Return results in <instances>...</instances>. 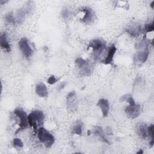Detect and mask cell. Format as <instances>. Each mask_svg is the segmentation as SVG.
<instances>
[{"label":"cell","instance_id":"1","mask_svg":"<svg viewBox=\"0 0 154 154\" xmlns=\"http://www.w3.org/2000/svg\"><path fill=\"white\" fill-rule=\"evenodd\" d=\"M45 116L43 112L40 110H35L28 116V122L30 126L36 131L37 127L41 126L44 121Z\"/></svg>","mask_w":154,"mask_h":154},{"label":"cell","instance_id":"2","mask_svg":"<svg viewBox=\"0 0 154 154\" xmlns=\"http://www.w3.org/2000/svg\"><path fill=\"white\" fill-rule=\"evenodd\" d=\"M38 138L39 140L48 148L51 147L55 141L54 137L45 128L42 127L40 128L38 130Z\"/></svg>","mask_w":154,"mask_h":154},{"label":"cell","instance_id":"3","mask_svg":"<svg viewBox=\"0 0 154 154\" xmlns=\"http://www.w3.org/2000/svg\"><path fill=\"white\" fill-rule=\"evenodd\" d=\"M14 113L19 118L20 123H19V128L17 129L16 134H17L19 131L28 128L29 124L28 122V116L26 113L21 108H17L14 111Z\"/></svg>","mask_w":154,"mask_h":154},{"label":"cell","instance_id":"4","mask_svg":"<svg viewBox=\"0 0 154 154\" xmlns=\"http://www.w3.org/2000/svg\"><path fill=\"white\" fill-rule=\"evenodd\" d=\"M88 47H91L94 51V53L96 54V55H99L101 54V52H103L106 47V45L105 42L102 40L97 38L93 40L90 42Z\"/></svg>","mask_w":154,"mask_h":154},{"label":"cell","instance_id":"5","mask_svg":"<svg viewBox=\"0 0 154 154\" xmlns=\"http://www.w3.org/2000/svg\"><path fill=\"white\" fill-rule=\"evenodd\" d=\"M19 48L23 55L26 57H29L32 52V49L29 46L26 38H22L19 42Z\"/></svg>","mask_w":154,"mask_h":154},{"label":"cell","instance_id":"6","mask_svg":"<svg viewBox=\"0 0 154 154\" xmlns=\"http://www.w3.org/2000/svg\"><path fill=\"white\" fill-rule=\"evenodd\" d=\"M76 96L75 91L70 92L67 96V105L71 111L76 109Z\"/></svg>","mask_w":154,"mask_h":154},{"label":"cell","instance_id":"7","mask_svg":"<svg viewBox=\"0 0 154 154\" xmlns=\"http://www.w3.org/2000/svg\"><path fill=\"white\" fill-rule=\"evenodd\" d=\"M125 111L127 115L132 119H135L140 114V106L138 105H129L126 107Z\"/></svg>","mask_w":154,"mask_h":154},{"label":"cell","instance_id":"8","mask_svg":"<svg viewBox=\"0 0 154 154\" xmlns=\"http://www.w3.org/2000/svg\"><path fill=\"white\" fill-rule=\"evenodd\" d=\"M76 64L78 67L79 68L82 73H84L85 75H88V73H90V67L87 61L82 59V58H78L76 60Z\"/></svg>","mask_w":154,"mask_h":154},{"label":"cell","instance_id":"9","mask_svg":"<svg viewBox=\"0 0 154 154\" xmlns=\"http://www.w3.org/2000/svg\"><path fill=\"white\" fill-rule=\"evenodd\" d=\"M97 105L100 107L103 117H107L109 110V105L108 100L105 99H99Z\"/></svg>","mask_w":154,"mask_h":154},{"label":"cell","instance_id":"10","mask_svg":"<svg viewBox=\"0 0 154 154\" xmlns=\"http://www.w3.org/2000/svg\"><path fill=\"white\" fill-rule=\"evenodd\" d=\"M116 50H117V48L114 45H112L111 46H110L108 49L106 57L102 62L105 64H109L112 63L113 60V57L116 52Z\"/></svg>","mask_w":154,"mask_h":154},{"label":"cell","instance_id":"11","mask_svg":"<svg viewBox=\"0 0 154 154\" xmlns=\"http://www.w3.org/2000/svg\"><path fill=\"white\" fill-rule=\"evenodd\" d=\"M35 93L38 96L42 97H47L48 95L47 87L43 83H40L36 85Z\"/></svg>","mask_w":154,"mask_h":154},{"label":"cell","instance_id":"12","mask_svg":"<svg viewBox=\"0 0 154 154\" xmlns=\"http://www.w3.org/2000/svg\"><path fill=\"white\" fill-rule=\"evenodd\" d=\"M82 10L84 11V16L82 19V21L86 23L91 22L93 18V13L92 10L88 7H85Z\"/></svg>","mask_w":154,"mask_h":154},{"label":"cell","instance_id":"13","mask_svg":"<svg viewBox=\"0 0 154 154\" xmlns=\"http://www.w3.org/2000/svg\"><path fill=\"white\" fill-rule=\"evenodd\" d=\"M0 44L2 48L6 50L7 52H9L10 51V46L7 41V36L5 33H2L0 37Z\"/></svg>","mask_w":154,"mask_h":154},{"label":"cell","instance_id":"14","mask_svg":"<svg viewBox=\"0 0 154 154\" xmlns=\"http://www.w3.org/2000/svg\"><path fill=\"white\" fill-rule=\"evenodd\" d=\"M147 128L148 127L145 124H140L138 126V128H137L138 134L143 138H145L148 136Z\"/></svg>","mask_w":154,"mask_h":154},{"label":"cell","instance_id":"15","mask_svg":"<svg viewBox=\"0 0 154 154\" xmlns=\"http://www.w3.org/2000/svg\"><path fill=\"white\" fill-rule=\"evenodd\" d=\"M149 55V52L148 51H142L140 52H138L136 55V58L137 60L141 63H144Z\"/></svg>","mask_w":154,"mask_h":154},{"label":"cell","instance_id":"16","mask_svg":"<svg viewBox=\"0 0 154 154\" xmlns=\"http://www.w3.org/2000/svg\"><path fill=\"white\" fill-rule=\"evenodd\" d=\"M94 134L99 136L100 137V138H101L104 142L108 143V144H109V142L108 141V140L106 139V138L105 137V134L103 133L102 128H100V127H96V129H94Z\"/></svg>","mask_w":154,"mask_h":154},{"label":"cell","instance_id":"17","mask_svg":"<svg viewBox=\"0 0 154 154\" xmlns=\"http://www.w3.org/2000/svg\"><path fill=\"white\" fill-rule=\"evenodd\" d=\"M72 132L75 134L81 135L82 134V125L81 123H76L72 128Z\"/></svg>","mask_w":154,"mask_h":154},{"label":"cell","instance_id":"18","mask_svg":"<svg viewBox=\"0 0 154 154\" xmlns=\"http://www.w3.org/2000/svg\"><path fill=\"white\" fill-rule=\"evenodd\" d=\"M148 136L150 137V141L149 142L150 147H152L153 145V125L152 124L148 128Z\"/></svg>","mask_w":154,"mask_h":154},{"label":"cell","instance_id":"19","mask_svg":"<svg viewBox=\"0 0 154 154\" xmlns=\"http://www.w3.org/2000/svg\"><path fill=\"white\" fill-rule=\"evenodd\" d=\"M13 146H17L19 147H23V143H22V141H21L20 139L19 138H14L13 140Z\"/></svg>","mask_w":154,"mask_h":154},{"label":"cell","instance_id":"20","mask_svg":"<svg viewBox=\"0 0 154 154\" xmlns=\"http://www.w3.org/2000/svg\"><path fill=\"white\" fill-rule=\"evenodd\" d=\"M153 29H154V24H153V22H152L150 24H149L146 26L144 30L146 31V32H150L153 31Z\"/></svg>","mask_w":154,"mask_h":154},{"label":"cell","instance_id":"21","mask_svg":"<svg viewBox=\"0 0 154 154\" xmlns=\"http://www.w3.org/2000/svg\"><path fill=\"white\" fill-rule=\"evenodd\" d=\"M61 16H62V17L66 19L68 18L69 17V11L67 10V8H64L63 10H62V11H61Z\"/></svg>","mask_w":154,"mask_h":154},{"label":"cell","instance_id":"22","mask_svg":"<svg viewBox=\"0 0 154 154\" xmlns=\"http://www.w3.org/2000/svg\"><path fill=\"white\" fill-rule=\"evenodd\" d=\"M57 81V78L55 77V76H54V75L51 76L48 78V81H47L48 83L49 84H55Z\"/></svg>","mask_w":154,"mask_h":154},{"label":"cell","instance_id":"23","mask_svg":"<svg viewBox=\"0 0 154 154\" xmlns=\"http://www.w3.org/2000/svg\"><path fill=\"white\" fill-rule=\"evenodd\" d=\"M6 20L8 21V22H14V19H13V16L11 14H8L5 17Z\"/></svg>","mask_w":154,"mask_h":154},{"label":"cell","instance_id":"24","mask_svg":"<svg viewBox=\"0 0 154 154\" xmlns=\"http://www.w3.org/2000/svg\"><path fill=\"white\" fill-rule=\"evenodd\" d=\"M66 85V82H62V83L58 86V90H61L62 88H63L64 87V86H65Z\"/></svg>","mask_w":154,"mask_h":154},{"label":"cell","instance_id":"25","mask_svg":"<svg viewBox=\"0 0 154 154\" xmlns=\"http://www.w3.org/2000/svg\"><path fill=\"white\" fill-rule=\"evenodd\" d=\"M106 134H107V135H111V134H112V131H111V129L109 128V127H107L106 128Z\"/></svg>","mask_w":154,"mask_h":154},{"label":"cell","instance_id":"26","mask_svg":"<svg viewBox=\"0 0 154 154\" xmlns=\"http://www.w3.org/2000/svg\"><path fill=\"white\" fill-rule=\"evenodd\" d=\"M153 5H154V1H153L152 2V3L150 4V7H152V9H154V7H153Z\"/></svg>","mask_w":154,"mask_h":154},{"label":"cell","instance_id":"27","mask_svg":"<svg viewBox=\"0 0 154 154\" xmlns=\"http://www.w3.org/2000/svg\"><path fill=\"white\" fill-rule=\"evenodd\" d=\"M137 154H138V153H143V151L141 149H140L138 152H137Z\"/></svg>","mask_w":154,"mask_h":154}]
</instances>
